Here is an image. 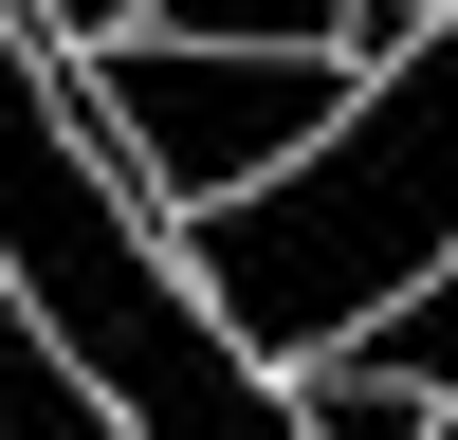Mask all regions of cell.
Masks as SVG:
<instances>
[{
  "label": "cell",
  "instance_id": "6da1fadb",
  "mask_svg": "<svg viewBox=\"0 0 458 440\" xmlns=\"http://www.w3.org/2000/svg\"><path fill=\"white\" fill-rule=\"evenodd\" d=\"M165 257H183V293H202V330H220L239 367H293V385L349 367L367 330L458 257V19H440L403 73H367L349 129H330L293 183L183 220Z\"/></svg>",
  "mask_w": 458,
  "mask_h": 440
},
{
  "label": "cell",
  "instance_id": "7a4b0ae2",
  "mask_svg": "<svg viewBox=\"0 0 458 440\" xmlns=\"http://www.w3.org/2000/svg\"><path fill=\"white\" fill-rule=\"evenodd\" d=\"M367 73L349 55H202V37H110L92 73H73V129H92V165L129 183V220H220L257 202V183H293L330 129H349Z\"/></svg>",
  "mask_w": 458,
  "mask_h": 440
},
{
  "label": "cell",
  "instance_id": "3957f363",
  "mask_svg": "<svg viewBox=\"0 0 458 440\" xmlns=\"http://www.w3.org/2000/svg\"><path fill=\"white\" fill-rule=\"evenodd\" d=\"M367 0H165L147 37H202V55H349Z\"/></svg>",
  "mask_w": 458,
  "mask_h": 440
},
{
  "label": "cell",
  "instance_id": "277c9868",
  "mask_svg": "<svg viewBox=\"0 0 458 440\" xmlns=\"http://www.w3.org/2000/svg\"><path fill=\"white\" fill-rule=\"evenodd\" d=\"M349 367H367V385H422V403H458V257H440V275H422V293H403V312H386V330H367V349H349Z\"/></svg>",
  "mask_w": 458,
  "mask_h": 440
},
{
  "label": "cell",
  "instance_id": "5b68a950",
  "mask_svg": "<svg viewBox=\"0 0 458 440\" xmlns=\"http://www.w3.org/2000/svg\"><path fill=\"white\" fill-rule=\"evenodd\" d=\"M293 440H440V403L367 385V367H312V385H293Z\"/></svg>",
  "mask_w": 458,
  "mask_h": 440
},
{
  "label": "cell",
  "instance_id": "8992f818",
  "mask_svg": "<svg viewBox=\"0 0 458 440\" xmlns=\"http://www.w3.org/2000/svg\"><path fill=\"white\" fill-rule=\"evenodd\" d=\"M19 19H37V55H110V37H147L165 0H19Z\"/></svg>",
  "mask_w": 458,
  "mask_h": 440
},
{
  "label": "cell",
  "instance_id": "52a82bcc",
  "mask_svg": "<svg viewBox=\"0 0 458 440\" xmlns=\"http://www.w3.org/2000/svg\"><path fill=\"white\" fill-rule=\"evenodd\" d=\"M403 19H422V37H440V19H458V0H403Z\"/></svg>",
  "mask_w": 458,
  "mask_h": 440
},
{
  "label": "cell",
  "instance_id": "ba28073f",
  "mask_svg": "<svg viewBox=\"0 0 458 440\" xmlns=\"http://www.w3.org/2000/svg\"><path fill=\"white\" fill-rule=\"evenodd\" d=\"M440 440H458V403H440Z\"/></svg>",
  "mask_w": 458,
  "mask_h": 440
}]
</instances>
